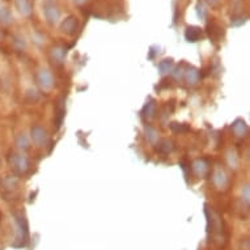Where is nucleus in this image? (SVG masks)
<instances>
[{"mask_svg":"<svg viewBox=\"0 0 250 250\" xmlns=\"http://www.w3.org/2000/svg\"><path fill=\"white\" fill-rule=\"evenodd\" d=\"M0 219H1V213H0Z\"/></svg>","mask_w":250,"mask_h":250,"instance_id":"nucleus-2","label":"nucleus"},{"mask_svg":"<svg viewBox=\"0 0 250 250\" xmlns=\"http://www.w3.org/2000/svg\"><path fill=\"white\" fill-rule=\"evenodd\" d=\"M244 244H245V246L240 245V248H241V250H250V246H249V240H248V238H245V240H244Z\"/></svg>","mask_w":250,"mask_h":250,"instance_id":"nucleus-1","label":"nucleus"}]
</instances>
